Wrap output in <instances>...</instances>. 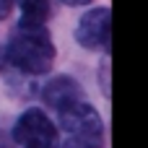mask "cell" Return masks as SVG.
I'll use <instances>...</instances> for the list:
<instances>
[{"label": "cell", "mask_w": 148, "mask_h": 148, "mask_svg": "<svg viewBox=\"0 0 148 148\" xmlns=\"http://www.w3.org/2000/svg\"><path fill=\"white\" fill-rule=\"evenodd\" d=\"M75 39L86 49H107L109 42H112V13H109V8L88 10L78 21Z\"/></svg>", "instance_id": "obj_4"}, {"label": "cell", "mask_w": 148, "mask_h": 148, "mask_svg": "<svg viewBox=\"0 0 148 148\" xmlns=\"http://www.w3.org/2000/svg\"><path fill=\"white\" fill-rule=\"evenodd\" d=\"M65 3H68V5H88L91 0H65Z\"/></svg>", "instance_id": "obj_8"}, {"label": "cell", "mask_w": 148, "mask_h": 148, "mask_svg": "<svg viewBox=\"0 0 148 148\" xmlns=\"http://www.w3.org/2000/svg\"><path fill=\"white\" fill-rule=\"evenodd\" d=\"M13 8V0H0V18H8Z\"/></svg>", "instance_id": "obj_7"}, {"label": "cell", "mask_w": 148, "mask_h": 148, "mask_svg": "<svg viewBox=\"0 0 148 148\" xmlns=\"http://www.w3.org/2000/svg\"><path fill=\"white\" fill-rule=\"evenodd\" d=\"M21 3V26L23 29H39L47 18H49V10H52V0H18Z\"/></svg>", "instance_id": "obj_6"}, {"label": "cell", "mask_w": 148, "mask_h": 148, "mask_svg": "<svg viewBox=\"0 0 148 148\" xmlns=\"http://www.w3.org/2000/svg\"><path fill=\"white\" fill-rule=\"evenodd\" d=\"M60 127L65 133L62 148H101L104 146L101 117L83 99L60 112Z\"/></svg>", "instance_id": "obj_2"}, {"label": "cell", "mask_w": 148, "mask_h": 148, "mask_svg": "<svg viewBox=\"0 0 148 148\" xmlns=\"http://www.w3.org/2000/svg\"><path fill=\"white\" fill-rule=\"evenodd\" d=\"M13 140L21 148H57V127L42 109H26L13 125Z\"/></svg>", "instance_id": "obj_3"}, {"label": "cell", "mask_w": 148, "mask_h": 148, "mask_svg": "<svg viewBox=\"0 0 148 148\" xmlns=\"http://www.w3.org/2000/svg\"><path fill=\"white\" fill-rule=\"evenodd\" d=\"M3 65H5V49H0V70H3Z\"/></svg>", "instance_id": "obj_9"}, {"label": "cell", "mask_w": 148, "mask_h": 148, "mask_svg": "<svg viewBox=\"0 0 148 148\" xmlns=\"http://www.w3.org/2000/svg\"><path fill=\"white\" fill-rule=\"evenodd\" d=\"M5 60L10 65H16L21 73L44 75V73H49V68L55 62V44L42 26L39 29L21 26V31L5 47Z\"/></svg>", "instance_id": "obj_1"}, {"label": "cell", "mask_w": 148, "mask_h": 148, "mask_svg": "<svg viewBox=\"0 0 148 148\" xmlns=\"http://www.w3.org/2000/svg\"><path fill=\"white\" fill-rule=\"evenodd\" d=\"M42 99H44V104H49L52 109L62 112V109L73 107L75 101H81V99H83V91H81V86H78L73 78L57 75V78H52V81L44 86Z\"/></svg>", "instance_id": "obj_5"}]
</instances>
